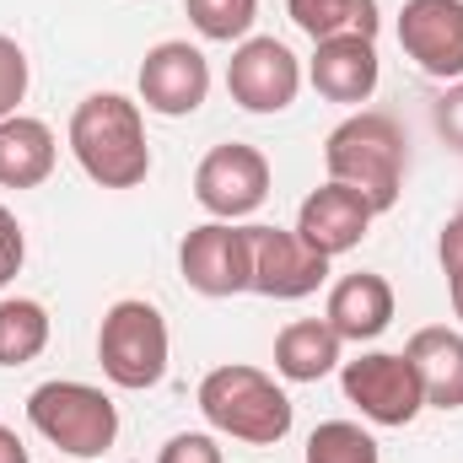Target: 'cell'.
Returning <instances> with one entry per match:
<instances>
[{
  "label": "cell",
  "instance_id": "cell-8",
  "mask_svg": "<svg viewBox=\"0 0 463 463\" xmlns=\"http://www.w3.org/2000/svg\"><path fill=\"white\" fill-rule=\"evenodd\" d=\"M269 194V162L259 146L227 140L216 151H205L200 173H194V200L216 216V222H242L264 205Z\"/></svg>",
  "mask_w": 463,
  "mask_h": 463
},
{
  "label": "cell",
  "instance_id": "cell-9",
  "mask_svg": "<svg viewBox=\"0 0 463 463\" xmlns=\"http://www.w3.org/2000/svg\"><path fill=\"white\" fill-rule=\"evenodd\" d=\"M227 92L248 114H280L302 92V65L280 38H242L227 65Z\"/></svg>",
  "mask_w": 463,
  "mask_h": 463
},
{
  "label": "cell",
  "instance_id": "cell-5",
  "mask_svg": "<svg viewBox=\"0 0 463 463\" xmlns=\"http://www.w3.org/2000/svg\"><path fill=\"white\" fill-rule=\"evenodd\" d=\"M98 361L103 377L118 388H156L167 377V318L140 297L114 302L98 329Z\"/></svg>",
  "mask_w": 463,
  "mask_h": 463
},
{
  "label": "cell",
  "instance_id": "cell-1",
  "mask_svg": "<svg viewBox=\"0 0 463 463\" xmlns=\"http://www.w3.org/2000/svg\"><path fill=\"white\" fill-rule=\"evenodd\" d=\"M71 151L81 173L103 189H135L151 173V146H146V118L140 103L118 92H92L71 114Z\"/></svg>",
  "mask_w": 463,
  "mask_h": 463
},
{
  "label": "cell",
  "instance_id": "cell-19",
  "mask_svg": "<svg viewBox=\"0 0 463 463\" xmlns=\"http://www.w3.org/2000/svg\"><path fill=\"white\" fill-rule=\"evenodd\" d=\"M291 22L324 43V38H377V0H286Z\"/></svg>",
  "mask_w": 463,
  "mask_h": 463
},
{
  "label": "cell",
  "instance_id": "cell-12",
  "mask_svg": "<svg viewBox=\"0 0 463 463\" xmlns=\"http://www.w3.org/2000/svg\"><path fill=\"white\" fill-rule=\"evenodd\" d=\"M324 280H329V259L318 248H307L297 232L253 227V291L259 297L297 302V297H313Z\"/></svg>",
  "mask_w": 463,
  "mask_h": 463
},
{
  "label": "cell",
  "instance_id": "cell-20",
  "mask_svg": "<svg viewBox=\"0 0 463 463\" xmlns=\"http://www.w3.org/2000/svg\"><path fill=\"white\" fill-rule=\"evenodd\" d=\"M49 345V313L33 297H5L0 302V366H27Z\"/></svg>",
  "mask_w": 463,
  "mask_h": 463
},
{
  "label": "cell",
  "instance_id": "cell-4",
  "mask_svg": "<svg viewBox=\"0 0 463 463\" xmlns=\"http://www.w3.org/2000/svg\"><path fill=\"white\" fill-rule=\"evenodd\" d=\"M27 420L43 442H54L71 458H103L118 437L114 399L92 383H43V388H33Z\"/></svg>",
  "mask_w": 463,
  "mask_h": 463
},
{
  "label": "cell",
  "instance_id": "cell-18",
  "mask_svg": "<svg viewBox=\"0 0 463 463\" xmlns=\"http://www.w3.org/2000/svg\"><path fill=\"white\" fill-rule=\"evenodd\" d=\"M340 335L329 329V318H297L275 335V372L286 383H318L340 366Z\"/></svg>",
  "mask_w": 463,
  "mask_h": 463
},
{
  "label": "cell",
  "instance_id": "cell-10",
  "mask_svg": "<svg viewBox=\"0 0 463 463\" xmlns=\"http://www.w3.org/2000/svg\"><path fill=\"white\" fill-rule=\"evenodd\" d=\"M205 98H211V65H205V54L194 43L167 38V43H156L140 60V103L151 114L184 118V114H194Z\"/></svg>",
  "mask_w": 463,
  "mask_h": 463
},
{
  "label": "cell",
  "instance_id": "cell-7",
  "mask_svg": "<svg viewBox=\"0 0 463 463\" xmlns=\"http://www.w3.org/2000/svg\"><path fill=\"white\" fill-rule=\"evenodd\" d=\"M178 269L200 297L253 291V227H237V222L194 227L178 248Z\"/></svg>",
  "mask_w": 463,
  "mask_h": 463
},
{
  "label": "cell",
  "instance_id": "cell-22",
  "mask_svg": "<svg viewBox=\"0 0 463 463\" xmlns=\"http://www.w3.org/2000/svg\"><path fill=\"white\" fill-rule=\"evenodd\" d=\"M307 463H383V458H377V442L355 420H324L307 437Z\"/></svg>",
  "mask_w": 463,
  "mask_h": 463
},
{
  "label": "cell",
  "instance_id": "cell-17",
  "mask_svg": "<svg viewBox=\"0 0 463 463\" xmlns=\"http://www.w3.org/2000/svg\"><path fill=\"white\" fill-rule=\"evenodd\" d=\"M54 129L43 118H0V189H38L54 173Z\"/></svg>",
  "mask_w": 463,
  "mask_h": 463
},
{
  "label": "cell",
  "instance_id": "cell-28",
  "mask_svg": "<svg viewBox=\"0 0 463 463\" xmlns=\"http://www.w3.org/2000/svg\"><path fill=\"white\" fill-rule=\"evenodd\" d=\"M0 463H27V448L11 426H0Z\"/></svg>",
  "mask_w": 463,
  "mask_h": 463
},
{
  "label": "cell",
  "instance_id": "cell-16",
  "mask_svg": "<svg viewBox=\"0 0 463 463\" xmlns=\"http://www.w3.org/2000/svg\"><path fill=\"white\" fill-rule=\"evenodd\" d=\"M410 366L420 377V393L426 404L437 410H463V335L448 324H431V329H415L410 335Z\"/></svg>",
  "mask_w": 463,
  "mask_h": 463
},
{
  "label": "cell",
  "instance_id": "cell-23",
  "mask_svg": "<svg viewBox=\"0 0 463 463\" xmlns=\"http://www.w3.org/2000/svg\"><path fill=\"white\" fill-rule=\"evenodd\" d=\"M27 98V54L16 38L0 33V118H11Z\"/></svg>",
  "mask_w": 463,
  "mask_h": 463
},
{
  "label": "cell",
  "instance_id": "cell-6",
  "mask_svg": "<svg viewBox=\"0 0 463 463\" xmlns=\"http://www.w3.org/2000/svg\"><path fill=\"white\" fill-rule=\"evenodd\" d=\"M340 383H345V399L372 426H410L426 410V393H420L410 355H393V350H372V355L345 361Z\"/></svg>",
  "mask_w": 463,
  "mask_h": 463
},
{
  "label": "cell",
  "instance_id": "cell-13",
  "mask_svg": "<svg viewBox=\"0 0 463 463\" xmlns=\"http://www.w3.org/2000/svg\"><path fill=\"white\" fill-rule=\"evenodd\" d=\"M372 205H366V194L361 189H350V184H324V189H313L307 200H302V216H297V237L307 242V248H318L324 259H335V253H350L366 227H372Z\"/></svg>",
  "mask_w": 463,
  "mask_h": 463
},
{
  "label": "cell",
  "instance_id": "cell-26",
  "mask_svg": "<svg viewBox=\"0 0 463 463\" xmlns=\"http://www.w3.org/2000/svg\"><path fill=\"white\" fill-rule=\"evenodd\" d=\"M437 129L448 135V146H458L463 151V81L458 87H448V98L437 103Z\"/></svg>",
  "mask_w": 463,
  "mask_h": 463
},
{
  "label": "cell",
  "instance_id": "cell-2",
  "mask_svg": "<svg viewBox=\"0 0 463 463\" xmlns=\"http://www.w3.org/2000/svg\"><path fill=\"white\" fill-rule=\"evenodd\" d=\"M324 162L335 184H350L366 194L372 211H393L399 184H404V129L399 118L361 109L324 140Z\"/></svg>",
  "mask_w": 463,
  "mask_h": 463
},
{
  "label": "cell",
  "instance_id": "cell-27",
  "mask_svg": "<svg viewBox=\"0 0 463 463\" xmlns=\"http://www.w3.org/2000/svg\"><path fill=\"white\" fill-rule=\"evenodd\" d=\"M437 253H442V269L453 275V269H463V211L442 227V242H437Z\"/></svg>",
  "mask_w": 463,
  "mask_h": 463
},
{
  "label": "cell",
  "instance_id": "cell-25",
  "mask_svg": "<svg viewBox=\"0 0 463 463\" xmlns=\"http://www.w3.org/2000/svg\"><path fill=\"white\" fill-rule=\"evenodd\" d=\"M22 259H27V237H22V227H16V216L0 205V286L16 280Z\"/></svg>",
  "mask_w": 463,
  "mask_h": 463
},
{
  "label": "cell",
  "instance_id": "cell-21",
  "mask_svg": "<svg viewBox=\"0 0 463 463\" xmlns=\"http://www.w3.org/2000/svg\"><path fill=\"white\" fill-rule=\"evenodd\" d=\"M184 11H189L200 38L232 43V38H248V27L259 16V0H184Z\"/></svg>",
  "mask_w": 463,
  "mask_h": 463
},
{
  "label": "cell",
  "instance_id": "cell-14",
  "mask_svg": "<svg viewBox=\"0 0 463 463\" xmlns=\"http://www.w3.org/2000/svg\"><path fill=\"white\" fill-rule=\"evenodd\" d=\"M377 43L372 38H324L313 49L307 81L318 87V98L329 103H366L377 92Z\"/></svg>",
  "mask_w": 463,
  "mask_h": 463
},
{
  "label": "cell",
  "instance_id": "cell-24",
  "mask_svg": "<svg viewBox=\"0 0 463 463\" xmlns=\"http://www.w3.org/2000/svg\"><path fill=\"white\" fill-rule=\"evenodd\" d=\"M156 463H222V448H216V437H205V431H178Z\"/></svg>",
  "mask_w": 463,
  "mask_h": 463
},
{
  "label": "cell",
  "instance_id": "cell-11",
  "mask_svg": "<svg viewBox=\"0 0 463 463\" xmlns=\"http://www.w3.org/2000/svg\"><path fill=\"white\" fill-rule=\"evenodd\" d=\"M399 43L426 76L463 81V0H404Z\"/></svg>",
  "mask_w": 463,
  "mask_h": 463
},
{
  "label": "cell",
  "instance_id": "cell-29",
  "mask_svg": "<svg viewBox=\"0 0 463 463\" xmlns=\"http://www.w3.org/2000/svg\"><path fill=\"white\" fill-rule=\"evenodd\" d=\"M448 297H453V313H458V324H463V269L448 275Z\"/></svg>",
  "mask_w": 463,
  "mask_h": 463
},
{
  "label": "cell",
  "instance_id": "cell-15",
  "mask_svg": "<svg viewBox=\"0 0 463 463\" xmlns=\"http://www.w3.org/2000/svg\"><path fill=\"white\" fill-rule=\"evenodd\" d=\"M324 318H329V329L340 340L366 345V340H377L393 324V286L383 275H372V269H355L329 291V313Z\"/></svg>",
  "mask_w": 463,
  "mask_h": 463
},
{
  "label": "cell",
  "instance_id": "cell-3",
  "mask_svg": "<svg viewBox=\"0 0 463 463\" xmlns=\"http://www.w3.org/2000/svg\"><path fill=\"white\" fill-rule=\"evenodd\" d=\"M200 410H205V420L222 437L253 442V448H275L291 431V399H286V388L269 372L237 366V361L232 366H216L200 383Z\"/></svg>",
  "mask_w": 463,
  "mask_h": 463
}]
</instances>
